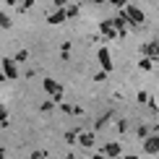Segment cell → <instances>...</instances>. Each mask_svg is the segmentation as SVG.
Wrapping results in <instances>:
<instances>
[{"instance_id": "1", "label": "cell", "mask_w": 159, "mask_h": 159, "mask_svg": "<svg viewBox=\"0 0 159 159\" xmlns=\"http://www.w3.org/2000/svg\"><path fill=\"white\" fill-rule=\"evenodd\" d=\"M42 89L50 94V99H52L55 104H57V102H63V94H65V91H63V84H57L55 78H50V76H47V78H44V84H42Z\"/></svg>"}, {"instance_id": "2", "label": "cell", "mask_w": 159, "mask_h": 159, "mask_svg": "<svg viewBox=\"0 0 159 159\" xmlns=\"http://www.w3.org/2000/svg\"><path fill=\"white\" fill-rule=\"evenodd\" d=\"M123 13L128 16V24H133V26H141L143 21H146V16H143V11L138 8V5H133L130 0H128L125 5H123Z\"/></svg>"}, {"instance_id": "3", "label": "cell", "mask_w": 159, "mask_h": 159, "mask_svg": "<svg viewBox=\"0 0 159 159\" xmlns=\"http://www.w3.org/2000/svg\"><path fill=\"white\" fill-rule=\"evenodd\" d=\"M0 68H3V73H5V78H8V81H16V78H18V63L13 60V57H3Z\"/></svg>"}, {"instance_id": "4", "label": "cell", "mask_w": 159, "mask_h": 159, "mask_svg": "<svg viewBox=\"0 0 159 159\" xmlns=\"http://www.w3.org/2000/svg\"><path fill=\"white\" fill-rule=\"evenodd\" d=\"M143 154H149V157L159 154V133H149L143 138Z\"/></svg>"}, {"instance_id": "5", "label": "cell", "mask_w": 159, "mask_h": 159, "mask_svg": "<svg viewBox=\"0 0 159 159\" xmlns=\"http://www.w3.org/2000/svg\"><path fill=\"white\" fill-rule=\"evenodd\" d=\"M65 21H68V16H65V5L47 13V24H50V26H60V24H65Z\"/></svg>"}, {"instance_id": "6", "label": "cell", "mask_w": 159, "mask_h": 159, "mask_svg": "<svg viewBox=\"0 0 159 159\" xmlns=\"http://www.w3.org/2000/svg\"><path fill=\"white\" fill-rule=\"evenodd\" d=\"M97 60H99V65H102V70L112 73V57H110V50L107 47H99L97 50Z\"/></svg>"}, {"instance_id": "7", "label": "cell", "mask_w": 159, "mask_h": 159, "mask_svg": "<svg viewBox=\"0 0 159 159\" xmlns=\"http://www.w3.org/2000/svg\"><path fill=\"white\" fill-rule=\"evenodd\" d=\"M120 151H123L120 143H117V141H110V143H104V146H102L99 157H120Z\"/></svg>"}, {"instance_id": "8", "label": "cell", "mask_w": 159, "mask_h": 159, "mask_svg": "<svg viewBox=\"0 0 159 159\" xmlns=\"http://www.w3.org/2000/svg\"><path fill=\"white\" fill-rule=\"evenodd\" d=\"M159 42H157V39H151V42H146V44H143V47H141V52H143V57H151V60H154L157 63V55H159Z\"/></svg>"}, {"instance_id": "9", "label": "cell", "mask_w": 159, "mask_h": 159, "mask_svg": "<svg viewBox=\"0 0 159 159\" xmlns=\"http://www.w3.org/2000/svg\"><path fill=\"white\" fill-rule=\"evenodd\" d=\"M76 143H78V146H84V149H91V146H94V133L78 130V136H76Z\"/></svg>"}, {"instance_id": "10", "label": "cell", "mask_w": 159, "mask_h": 159, "mask_svg": "<svg viewBox=\"0 0 159 159\" xmlns=\"http://www.w3.org/2000/svg\"><path fill=\"white\" fill-rule=\"evenodd\" d=\"M99 34H102L104 39H115V37H117V31H115V26H112V21H110V18L99 24Z\"/></svg>"}, {"instance_id": "11", "label": "cell", "mask_w": 159, "mask_h": 159, "mask_svg": "<svg viewBox=\"0 0 159 159\" xmlns=\"http://www.w3.org/2000/svg\"><path fill=\"white\" fill-rule=\"evenodd\" d=\"M112 117H115V110H110V112H104V115H102V117H99V120L94 123V130H102L104 125H107V123L112 120Z\"/></svg>"}, {"instance_id": "12", "label": "cell", "mask_w": 159, "mask_h": 159, "mask_svg": "<svg viewBox=\"0 0 159 159\" xmlns=\"http://www.w3.org/2000/svg\"><path fill=\"white\" fill-rule=\"evenodd\" d=\"M78 130H81V128H70V130H65V143H68V146H73V143H76Z\"/></svg>"}, {"instance_id": "13", "label": "cell", "mask_w": 159, "mask_h": 159, "mask_svg": "<svg viewBox=\"0 0 159 159\" xmlns=\"http://www.w3.org/2000/svg\"><path fill=\"white\" fill-rule=\"evenodd\" d=\"M146 104H149V112L157 117V112H159V104H157V97H154V94H151V97L146 99Z\"/></svg>"}, {"instance_id": "14", "label": "cell", "mask_w": 159, "mask_h": 159, "mask_svg": "<svg viewBox=\"0 0 159 159\" xmlns=\"http://www.w3.org/2000/svg\"><path fill=\"white\" fill-rule=\"evenodd\" d=\"M0 26H3V29H11V16L5 11H0Z\"/></svg>"}, {"instance_id": "15", "label": "cell", "mask_w": 159, "mask_h": 159, "mask_svg": "<svg viewBox=\"0 0 159 159\" xmlns=\"http://www.w3.org/2000/svg\"><path fill=\"white\" fill-rule=\"evenodd\" d=\"M138 68H141V70H151V68H154V60H151V57H143V60L138 63Z\"/></svg>"}, {"instance_id": "16", "label": "cell", "mask_w": 159, "mask_h": 159, "mask_svg": "<svg viewBox=\"0 0 159 159\" xmlns=\"http://www.w3.org/2000/svg\"><path fill=\"white\" fill-rule=\"evenodd\" d=\"M39 110H42L44 115H47V112H52V110H55V102H52V99H47V102H42V104H39Z\"/></svg>"}, {"instance_id": "17", "label": "cell", "mask_w": 159, "mask_h": 159, "mask_svg": "<svg viewBox=\"0 0 159 159\" xmlns=\"http://www.w3.org/2000/svg\"><path fill=\"white\" fill-rule=\"evenodd\" d=\"M26 57H29V50L24 47V50H18V52H16V57H13V60H16V63H24Z\"/></svg>"}, {"instance_id": "18", "label": "cell", "mask_w": 159, "mask_h": 159, "mask_svg": "<svg viewBox=\"0 0 159 159\" xmlns=\"http://www.w3.org/2000/svg\"><path fill=\"white\" fill-rule=\"evenodd\" d=\"M0 125H8V110H5V104H0Z\"/></svg>"}, {"instance_id": "19", "label": "cell", "mask_w": 159, "mask_h": 159, "mask_svg": "<svg viewBox=\"0 0 159 159\" xmlns=\"http://www.w3.org/2000/svg\"><path fill=\"white\" fill-rule=\"evenodd\" d=\"M149 133H151V130H149V125H138V130H136V136H138V138H146Z\"/></svg>"}, {"instance_id": "20", "label": "cell", "mask_w": 159, "mask_h": 159, "mask_svg": "<svg viewBox=\"0 0 159 159\" xmlns=\"http://www.w3.org/2000/svg\"><path fill=\"white\" fill-rule=\"evenodd\" d=\"M78 11H81L78 5H70V8H65V16H68V18H76V16H78Z\"/></svg>"}, {"instance_id": "21", "label": "cell", "mask_w": 159, "mask_h": 159, "mask_svg": "<svg viewBox=\"0 0 159 159\" xmlns=\"http://www.w3.org/2000/svg\"><path fill=\"white\" fill-rule=\"evenodd\" d=\"M60 57H63V60H68V57H70V42H65V44H63V50H60Z\"/></svg>"}, {"instance_id": "22", "label": "cell", "mask_w": 159, "mask_h": 159, "mask_svg": "<svg viewBox=\"0 0 159 159\" xmlns=\"http://www.w3.org/2000/svg\"><path fill=\"white\" fill-rule=\"evenodd\" d=\"M128 120H117V133H128Z\"/></svg>"}, {"instance_id": "23", "label": "cell", "mask_w": 159, "mask_h": 159, "mask_svg": "<svg viewBox=\"0 0 159 159\" xmlns=\"http://www.w3.org/2000/svg\"><path fill=\"white\" fill-rule=\"evenodd\" d=\"M31 5H34V0H21V5H16L18 11H29Z\"/></svg>"}, {"instance_id": "24", "label": "cell", "mask_w": 159, "mask_h": 159, "mask_svg": "<svg viewBox=\"0 0 159 159\" xmlns=\"http://www.w3.org/2000/svg\"><path fill=\"white\" fill-rule=\"evenodd\" d=\"M68 115H84V107H78V104H70Z\"/></svg>"}, {"instance_id": "25", "label": "cell", "mask_w": 159, "mask_h": 159, "mask_svg": "<svg viewBox=\"0 0 159 159\" xmlns=\"http://www.w3.org/2000/svg\"><path fill=\"white\" fill-rule=\"evenodd\" d=\"M107 76H110L107 70H99V73H94V81H97V84H102V81H104Z\"/></svg>"}, {"instance_id": "26", "label": "cell", "mask_w": 159, "mask_h": 159, "mask_svg": "<svg viewBox=\"0 0 159 159\" xmlns=\"http://www.w3.org/2000/svg\"><path fill=\"white\" fill-rule=\"evenodd\" d=\"M107 3L112 5V8H117V11H120V8H123V5H125V3H128V0H107Z\"/></svg>"}, {"instance_id": "27", "label": "cell", "mask_w": 159, "mask_h": 159, "mask_svg": "<svg viewBox=\"0 0 159 159\" xmlns=\"http://www.w3.org/2000/svg\"><path fill=\"white\" fill-rule=\"evenodd\" d=\"M146 99H149V91H138V102L146 104Z\"/></svg>"}, {"instance_id": "28", "label": "cell", "mask_w": 159, "mask_h": 159, "mask_svg": "<svg viewBox=\"0 0 159 159\" xmlns=\"http://www.w3.org/2000/svg\"><path fill=\"white\" fill-rule=\"evenodd\" d=\"M42 157H47V151H31V159H42Z\"/></svg>"}, {"instance_id": "29", "label": "cell", "mask_w": 159, "mask_h": 159, "mask_svg": "<svg viewBox=\"0 0 159 159\" xmlns=\"http://www.w3.org/2000/svg\"><path fill=\"white\" fill-rule=\"evenodd\" d=\"M65 3H68V0H55V3H52V5H55V8H63Z\"/></svg>"}, {"instance_id": "30", "label": "cell", "mask_w": 159, "mask_h": 159, "mask_svg": "<svg viewBox=\"0 0 159 159\" xmlns=\"http://www.w3.org/2000/svg\"><path fill=\"white\" fill-rule=\"evenodd\" d=\"M91 3H94V5H104V3H107V0H91Z\"/></svg>"}, {"instance_id": "31", "label": "cell", "mask_w": 159, "mask_h": 159, "mask_svg": "<svg viewBox=\"0 0 159 159\" xmlns=\"http://www.w3.org/2000/svg\"><path fill=\"white\" fill-rule=\"evenodd\" d=\"M5 81V73H3V70H0V84H3Z\"/></svg>"}, {"instance_id": "32", "label": "cell", "mask_w": 159, "mask_h": 159, "mask_svg": "<svg viewBox=\"0 0 159 159\" xmlns=\"http://www.w3.org/2000/svg\"><path fill=\"white\" fill-rule=\"evenodd\" d=\"M3 157H5V149H0V159H3Z\"/></svg>"}, {"instance_id": "33", "label": "cell", "mask_w": 159, "mask_h": 159, "mask_svg": "<svg viewBox=\"0 0 159 159\" xmlns=\"http://www.w3.org/2000/svg\"><path fill=\"white\" fill-rule=\"evenodd\" d=\"M151 3H157V0H151Z\"/></svg>"}]
</instances>
